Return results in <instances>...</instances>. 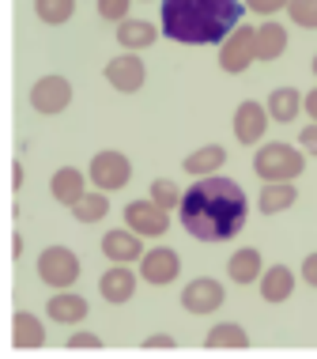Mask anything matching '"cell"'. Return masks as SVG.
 Segmentation results:
<instances>
[{"label":"cell","mask_w":317,"mask_h":359,"mask_svg":"<svg viewBox=\"0 0 317 359\" xmlns=\"http://www.w3.org/2000/svg\"><path fill=\"white\" fill-rule=\"evenodd\" d=\"M178 212H181V227L197 242H230L234 235H242L249 219V197L234 178L208 174V178H197L181 193Z\"/></svg>","instance_id":"obj_1"},{"label":"cell","mask_w":317,"mask_h":359,"mask_svg":"<svg viewBox=\"0 0 317 359\" xmlns=\"http://www.w3.org/2000/svg\"><path fill=\"white\" fill-rule=\"evenodd\" d=\"M242 15V0H159V34L181 46H219Z\"/></svg>","instance_id":"obj_2"},{"label":"cell","mask_w":317,"mask_h":359,"mask_svg":"<svg viewBox=\"0 0 317 359\" xmlns=\"http://www.w3.org/2000/svg\"><path fill=\"white\" fill-rule=\"evenodd\" d=\"M306 170V151L283 140H261L253 151V174L261 182H295Z\"/></svg>","instance_id":"obj_3"},{"label":"cell","mask_w":317,"mask_h":359,"mask_svg":"<svg viewBox=\"0 0 317 359\" xmlns=\"http://www.w3.org/2000/svg\"><path fill=\"white\" fill-rule=\"evenodd\" d=\"M83 174H87V182L94 189L118 193V189H125L132 182V159L125 151H118V148H102V151L91 155V163H87Z\"/></svg>","instance_id":"obj_4"},{"label":"cell","mask_w":317,"mask_h":359,"mask_svg":"<svg viewBox=\"0 0 317 359\" xmlns=\"http://www.w3.org/2000/svg\"><path fill=\"white\" fill-rule=\"evenodd\" d=\"M34 273H38L42 284H50L53 291L72 287L76 280H80V257H76L69 246H45L42 254H38Z\"/></svg>","instance_id":"obj_5"},{"label":"cell","mask_w":317,"mask_h":359,"mask_svg":"<svg viewBox=\"0 0 317 359\" xmlns=\"http://www.w3.org/2000/svg\"><path fill=\"white\" fill-rule=\"evenodd\" d=\"M31 106L34 114H42V118H57V114H64L72 106V80L69 76H38L34 87H31Z\"/></svg>","instance_id":"obj_6"},{"label":"cell","mask_w":317,"mask_h":359,"mask_svg":"<svg viewBox=\"0 0 317 359\" xmlns=\"http://www.w3.org/2000/svg\"><path fill=\"white\" fill-rule=\"evenodd\" d=\"M125 227L140 238H162L170 231V212H162L155 201H129L125 205Z\"/></svg>","instance_id":"obj_7"},{"label":"cell","mask_w":317,"mask_h":359,"mask_svg":"<svg viewBox=\"0 0 317 359\" xmlns=\"http://www.w3.org/2000/svg\"><path fill=\"white\" fill-rule=\"evenodd\" d=\"M181 276V257L170 246H151L140 254V280L151 287H167Z\"/></svg>","instance_id":"obj_8"},{"label":"cell","mask_w":317,"mask_h":359,"mask_svg":"<svg viewBox=\"0 0 317 359\" xmlns=\"http://www.w3.org/2000/svg\"><path fill=\"white\" fill-rule=\"evenodd\" d=\"M253 65V27L238 23L223 42H219V69L230 76H242Z\"/></svg>","instance_id":"obj_9"},{"label":"cell","mask_w":317,"mask_h":359,"mask_svg":"<svg viewBox=\"0 0 317 359\" xmlns=\"http://www.w3.org/2000/svg\"><path fill=\"white\" fill-rule=\"evenodd\" d=\"M227 303V287L219 284L216 276H197L189 280L185 287H181V306L189 310V314H216L219 306Z\"/></svg>","instance_id":"obj_10"},{"label":"cell","mask_w":317,"mask_h":359,"mask_svg":"<svg viewBox=\"0 0 317 359\" xmlns=\"http://www.w3.org/2000/svg\"><path fill=\"white\" fill-rule=\"evenodd\" d=\"M102 76H106V83H110L113 91L136 95L140 87H143V80H148V65L140 61V53H129V50H125L121 57H113V61L106 65Z\"/></svg>","instance_id":"obj_11"},{"label":"cell","mask_w":317,"mask_h":359,"mask_svg":"<svg viewBox=\"0 0 317 359\" xmlns=\"http://www.w3.org/2000/svg\"><path fill=\"white\" fill-rule=\"evenodd\" d=\"M230 125H234V140L238 144H246V148H257V144L265 140V133H268V110L257 99H246V102H238V110H234V118H230Z\"/></svg>","instance_id":"obj_12"},{"label":"cell","mask_w":317,"mask_h":359,"mask_svg":"<svg viewBox=\"0 0 317 359\" xmlns=\"http://www.w3.org/2000/svg\"><path fill=\"white\" fill-rule=\"evenodd\" d=\"M136 284H140V276L132 273L129 265H110V269L99 276V295H102L110 306H121V303H132Z\"/></svg>","instance_id":"obj_13"},{"label":"cell","mask_w":317,"mask_h":359,"mask_svg":"<svg viewBox=\"0 0 317 359\" xmlns=\"http://www.w3.org/2000/svg\"><path fill=\"white\" fill-rule=\"evenodd\" d=\"M45 314H50V322H57V325H80L83 318L91 314V303L80 295V291L61 287V291H53V295H50Z\"/></svg>","instance_id":"obj_14"},{"label":"cell","mask_w":317,"mask_h":359,"mask_svg":"<svg viewBox=\"0 0 317 359\" xmlns=\"http://www.w3.org/2000/svg\"><path fill=\"white\" fill-rule=\"evenodd\" d=\"M102 254H106L110 265H132V261H140V254H143V238L132 235L129 227L106 231L102 235Z\"/></svg>","instance_id":"obj_15"},{"label":"cell","mask_w":317,"mask_h":359,"mask_svg":"<svg viewBox=\"0 0 317 359\" xmlns=\"http://www.w3.org/2000/svg\"><path fill=\"white\" fill-rule=\"evenodd\" d=\"M287 50V27L276 19H265L261 27H253V61H280Z\"/></svg>","instance_id":"obj_16"},{"label":"cell","mask_w":317,"mask_h":359,"mask_svg":"<svg viewBox=\"0 0 317 359\" xmlns=\"http://www.w3.org/2000/svg\"><path fill=\"white\" fill-rule=\"evenodd\" d=\"M113 38H118L121 50L143 53V50H151V46L159 42V27L148 23V19H121L118 31H113Z\"/></svg>","instance_id":"obj_17"},{"label":"cell","mask_w":317,"mask_h":359,"mask_svg":"<svg viewBox=\"0 0 317 359\" xmlns=\"http://www.w3.org/2000/svg\"><path fill=\"white\" fill-rule=\"evenodd\" d=\"M12 344L23 348V352H34V348H45V322L31 310H15L12 314Z\"/></svg>","instance_id":"obj_18"},{"label":"cell","mask_w":317,"mask_h":359,"mask_svg":"<svg viewBox=\"0 0 317 359\" xmlns=\"http://www.w3.org/2000/svg\"><path fill=\"white\" fill-rule=\"evenodd\" d=\"M227 167V148L223 144H204V148L189 151L185 163H181V170L189 174V178H208V174H219Z\"/></svg>","instance_id":"obj_19"},{"label":"cell","mask_w":317,"mask_h":359,"mask_svg":"<svg viewBox=\"0 0 317 359\" xmlns=\"http://www.w3.org/2000/svg\"><path fill=\"white\" fill-rule=\"evenodd\" d=\"M265 110H268V121L272 125H291L302 114V91L299 87H276V91L268 95Z\"/></svg>","instance_id":"obj_20"},{"label":"cell","mask_w":317,"mask_h":359,"mask_svg":"<svg viewBox=\"0 0 317 359\" xmlns=\"http://www.w3.org/2000/svg\"><path fill=\"white\" fill-rule=\"evenodd\" d=\"M261 299L265 303H287L295 295V273L287 265H268L261 269Z\"/></svg>","instance_id":"obj_21"},{"label":"cell","mask_w":317,"mask_h":359,"mask_svg":"<svg viewBox=\"0 0 317 359\" xmlns=\"http://www.w3.org/2000/svg\"><path fill=\"white\" fill-rule=\"evenodd\" d=\"M261 269H265V257H261V250H253V246H242V250H234L227 261V276H230V284H257V276H261Z\"/></svg>","instance_id":"obj_22"},{"label":"cell","mask_w":317,"mask_h":359,"mask_svg":"<svg viewBox=\"0 0 317 359\" xmlns=\"http://www.w3.org/2000/svg\"><path fill=\"white\" fill-rule=\"evenodd\" d=\"M299 201V186L295 182H265L261 197H257V208H261V216H280Z\"/></svg>","instance_id":"obj_23"},{"label":"cell","mask_w":317,"mask_h":359,"mask_svg":"<svg viewBox=\"0 0 317 359\" xmlns=\"http://www.w3.org/2000/svg\"><path fill=\"white\" fill-rule=\"evenodd\" d=\"M83 189H87V174H83L80 167H61V170H53V178H50V193H53L57 205L69 208Z\"/></svg>","instance_id":"obj_24"},{"label":"cell","mask_w":317,"mask_h":359,"mask_svg":"<svg viewBox=\"0 0 317 359\" xmlns=\"http://www.w3.org/2000/svg\"><path fill=\"white\" fill-rule=\"evenodd\" d=\"M204 348H211V352H219V348H234V352H246L249 348V333L238 322H219L208 329L204 337Z\"/></svg>","instance_id":"obj_25"},{"label":"cell","mask_w":317,"mask_h":359,"mask_svg":"<svg viewBox=\"0 0 317 359\" xmlns=\"http://www.w3.org/2000/svg\"><path fill=\"white\" fill-rule=\"evenodd\" d=\"M69 208H72V216L80 223H99L106 212H110V197H106L102 189H83Z\"/></svg>","instance_id":"obj_26"},{"label":"cell","mask_w":317,"mask_h":359,"mask_svg":"<svg viewBox=\"0 0 317 359\" xmlns=\"http://www.w3.org/2000/svg\"><path fill=\"white\" fill-rule=\"evenodd\" d=\"M34 15L45 27H64L76 15V0H34Z\"/></svg>","instance_id":"obj_27"},{"label":"cell","mask_w":317,"mask_h":359,"mask_svg":"<svg viewBox=\"0 0 317 359\" xmlns=\"http://www.w3.org/2000/svg\"><path fill=\"white\" fill-rule=\"evenodd\" d=\"M287 15L302 31H317V0H287Z\"/></svg>","instance_id":"obj_28"},{"label":"cell","mask_w":317,"mask_h":359,"mask_svg":"<svg viewBox=\"0 0 317 359\" xmlns=\"http://www.w3.org/2000/svg\"><path fill=\"white\" fill-rule=\"evenodd\" d=\"M151 201H155V205H159L162 212H178L181 189H178L170 178H155V182H151Z\"/></svg>","instance_id":"obj_29"},{"label":"cell","mask_w":317,"mask_h":359,"mask_svg":"<svg viewBox=\"0 0 317 359\" xmlns=\"http://www.w3.org/2000/svg\"><path fill=\"white\" fill-rule=\"evenodd\" d=\"M129 8H132V0H99V15L106 19V23L129 19Z\"/></svg>","instance_id":"obj_30"},{"label":"cell","mask_w":317,"mask_h":359,"mask_svg":"<svg viewBox=\"0 0 317 359\" xmlns=\"http://www.w3.org/2000/svg\"><path fill=\"white\" fill-rule=\"evenodd\" d=\"M69 352H102V337H94V333H72L69 337Z\"/></svg>","instance_id":"obj_31"},{"label":"cell","mask_w":317,"mask_h":359,"mask_svg":"<svg viewBox=\"0 0 317 359\" xmlns=\"http://www.w3.org/2000/svg\"><path fill=\"white\" fill-rule=\"evenodd\" d=\"M242 4L249 8V12H257V15H276V12L287 8V0H242Z\"/></svg>","instance_id":"obj_32"},{"label":"cell","mask_w":317,"mask_h":359,"mask_svg":"<svg viewBox=\"0 0 317 359\" xmlns=\"http://www.w3.org/2000/svg\"><path fill=\"white\" fill-rule=\"evenodd\" d=\"M299 148H302L306 155H317V121L306 125V129L299 133Z\"/></svg>","instance_id":"obj_33"},{"label":"cell","mask_w":317,"mask_h":359,"mask_svg":"<svg viewBox=\"0 0 317 359\" xmlns=\"http://www.w3.org/2000/svg\"><path fill=\"white\" fill-rule=\"evenodd\" d=\"M299 273H302V280H306L310 287H317V254H306V261H302Z\"/></svg>","instance_id":"obj_34"},{"label":"cell","mask_w":317,"mask_h":359,"mask_svg":"<svg viewBox=\"0 0 317 359\" xmlns=\"http://www.w3.org/2000/svg\"><path fill=\"white\" fill-rule=\"evenodd\" d=\"M143 348H148V352H151V348H174V337H170V333H155V337L143 341Z\"/></svg>","instance_id":"obj_35"},{"label":"cell","mask_w":317,"mask_h":359,"mask_svg":"<svg viewBox=\"0 0 317 359\" xmlns=\"http://www.w3.org/2000/svg\"><path fill=\"white\" fill-rule=\"evenodd\" d=\"M302 110H306V118H310V121H317V87L302 95Z\"/></svg>","instance_id":"obj_36"},{"label":"cell","mask_w":317,"mask_h":359,"mask_svg":"<svg viewBox=\"0 0 317 359\" xmlns=\"http://www.w3.org/2000/svg\"><path fill=\"white\" fill-rule=\"evenodd\" d=\"M23 178H27V170H23V163L15 159V163H12V189H15V193L23 189Z\"/></svg>","instance_id":"obj_37"},{"label":"cell","mask_w":317,"mask_h":359,"mask_svg":"<svg viewBox=\"0 0 317 359\" xmlns=\"http://www.w3.org/2000/svg\"><path fill=\"white\" fill-rule=\"evenodd\" d=\"M19 254H23V238L15 235V238H12V257H19Z\"/></svg>","instance_id":"obj_38"},{"label":"cell","mask_w":317,"mask_h":359,"mask_svg":"<svg viewBox=\"0 0 317 359\" xmlns=\"http://www.w3.org/2000/svg\"><path fill=\"white\" fill-rule=\"evenodd\" d=\"M310 69H314V76H317V53H314V61H310Z\"/></svg>","instance_id":"obj_39"},{"label":"cell","mask_w":317,"mask_h":359,"mask_svg":"<svg viewBox=\"0 0 317 359\" xmlns=\"http://www.w3.org/2000/svg\"><path fill=\"white\" fill-rule=\"evenodd\" d=\"M140 4H148V0H140Z\"/></svg>","instance_id":"obj_40"}]
</instances>
